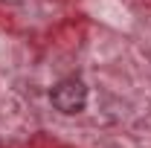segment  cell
<instances>
[{"label":"cell","instance_id":"1","mask_svg":"<svg viewBox=\"0 0 151 148\" xmlns=\"http://www.w3.org/2000/svg\"><path fill=\"white\" fill-rule=\"evenodd\" d=\"M50 102H52L55 111L67 113V116L81 113L84 105H87V87H84L81 78H61L55 87L50 90Z\"/></svg>","mask_w":151,"mask_h":148}]
</instances>
